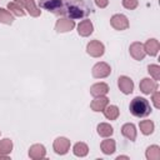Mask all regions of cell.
<instances>
[{
	"label": "cell",
	"instance_id": "obj_21",
	"mask_svg": "<svg viewBox=\"0 0 160 160\" xmlns=\"http://www.w3.org/2000/svg\"><path fill=\"white\" fill-rule=\"evenodd\" d=\"M96 131L101 138H110L114 134V128L108 122H100L96 126Z\"/></svg>",
	"mask_w": 160,
	"mask_h": 160
},
{
	"label": "cell",
	"instance_id": "obj_31",
	"mask_svg": "<svg viewBox=\"0 0 160 160\" xmlns=\"http://www.w3.org/2000/svg\"><path fill=\"white\" fill-rule=\"evenodd\" d=\"M94 2L100 9H104V8H106L109 5V0H94Z\"/></svg>",
	"mask_w": 160,
	"mask_h": 160
},
{
	"label": "cell",
	"instance_id": "obj_23",
	"mask_svg": "<svg viewBox=\"0 0 160 160\" xmlns=\"http://www.w3.org/2000/svg\"><path fill=\"white\" fill-rule=\"evenodd\" d=\"M102 112H104V116L108 120H116L119 118V115H120V110H119V108L116 105H108L102 110Z\"/></svg>",
	"mask_w": 160,
	"mask_h": 160
},
{
	"label": "cell",
	"instance_id": "obj_19",
	"mask_svg": "<svg viewBox=\"0 0 160 160\" xmlns=\"http://www.w3.org/2000/svg\"><path fill=\"white\" fill-rule=\"evenodd\" d=\"M121 134L130 141H135L136 140V135H138V131H136V126L132 124V122H126L121 126Z\"/></svg>",
	"mask_w": 160,
	"mask_h": 160
},
{
	"label": "cell",
	"instance_id": "obj_7",
	"mask_svg": "<svg viewBox=\"0 0 160 160\" xmlns=\"http://www.w3.org/2000/svg\"><path fill=\"white\" fill-rule=\"evenodd\" d=\"M52 149L58 155H65L70 150V140L64 136H59L52 142Z\"/></svg>",
	"mask_w": 160,
	"mask_h": 160
},
{
	"label": "cell",
	"instance_id": "obj_25",
	"mask_svg": "<svg viewBox=\"0 0 160 160\" xmlns=\"http://www.w3.org/2000/svg\"><path fill=\"white\" fill-rule=\"evenodd\" d=\"M8 10L12 14V15H15V16H25V14H26V11H25V9L20 5V4H18L16 1H10V2H8Z\"/></svg>",
	"mask_w": 160,
	"mask_h": 160
},
{
	"label": "cell",
	"instance_id": "obj_15",
	"mask_svg": "<svg viewBox=\"0 0 160 160\" xmlns=\"http://www.w3.org/2000/svg\"><path fill=\"white\" fill-rule=\"evenodd\" d=\"M108 105H109V98H108L106 95L96 96V98H94V100L90 102V108H91V110L95 111V112L102 111Z\"/></svg>",
	"mask_w": 160,
	"mask_h": 160
},
{
	"label": "cell",
	"instance_id": "obj_13",
	"mask_svg": "<svg viewBox=\"0 0 160 160\" xmlns=\"http://www.w3.org/2000/svg\"><path fill=\"white\" fill-rule=\"evenodd\" d=\"M46 156V149L42 144H34L29 148V158L32 160L44 159Z\"/></svg>",
	"mask_w": 160,
	"mask_h": 160
},
{
	"label": "cell",
	"instance_id": "obj_30",
	"mask_svg": "<svg viewBox=\"0 0 160 160\" xmlns=\"http://www.w3.org/2000/svg\"><path fill=\"white\" fill-rule=\"evenodd\" d=\"M151 101L156 109H160V92H159V90H155L151 94Z\"/></svg>",
	"mask_w": 160,
	"mask_h": 160
},
{
	"label": "cell",
	"instance_id": "obj_20",
	"mask_svg": "<svg viewBox=\"0 0 160 160\" xmlns=\"http://www.w3.org/2000/svg\"><path fill=\"white\" fill-rule=\"evenodd\" d=\"M100 149H101L102 154H105V155H111V154H114L115 150H116V142H115L114 139L106 138L105 140L101 141Z\"/></svg>",
	"mask_w": 160,
	"mask_h": 160
},
{
	"label": "cell",
	"instance_id": "obj_24",
	"mask_svg": "<svg viewBox=\"0 0 160 160\" xmlns=\"http://www.w3.org/2000/svg\"><path fill=\"white\" fill-rule=\"evenodd\" d=\"M139 128H140V131L142 135H151L155 130V124L154 121L151 120H141L139 122Z\"/></svg>",
	"mask_w": 160,
	"mask_h": 160
},
{
	"label": "cell",
	"instance_id": "obj_10",
	"mask_svg": "<svg viewBox=\"0 0 160 160\" xmlns=\"http://www.w3.org/2000/svg\"><path fill=\"white\" fill-rule=\"evenodd\" d=\"M118 86L124 95H129L134 91V81L126 75H121L118 79Z\"/></svg>",
	"mask_w": 160,
	"mask_h": 160
},
{
	"label": "cell",
	"instance_id": "obj_14",
	"mask_svg": "<svg viewBox=\"0 0 160 160\" xmlns=\"http://www.w3.org/2000/svg\"><path fill=\"white\" fill-rule=\"evenodd\" d=\"M92 31H94V25H92L91 20L84 19L82 21L79 22V25H78V34L80 36L88 38V36H90L92 34Z\"/></svg>",
	"mask_w": 160,
	"mask_h": 160
},
{
	"label": "cell",
	"instance_id": "obj_26",
	"mask_svg": "<svg viewBox=\"0 0 160 160\" xmlns=\"http://www.w3.org/2000/svg\"><path fill=\"white\" fill-rule=\"evenodd\" d=\"M145 158L148 160H159L160 159V146L159 145H150L146 148Z\"/></svg>",
	"mask_w": 160,
	"mask_h": 160
},
{
	"label": "cell",
	"instance_id": "obj_8",
	"mask_svg": "<svg viewBox=\"0 0 160 160\" xmlns=\"http://www.w3.org/2000/svg\"><path fill=\"white\" fill-rule=\"evenodd\" d=\"M74 28H75V20H71L65 16L59 18L55 22V30L58 32H68L71 31Z\"/></svg>",
	"mask_w": 160,
	"mask_h": 160
},
{
	"label": "cell",
	"instance_id": "obj_5",
	"mask_svg": "<svg viewBox=\"0 0 160 160\" xmlns=\"http://www.w3.org/2000/svg\"><path fill=\"white\" fill-rule=\"evenodd\" d=\"M110 25L115 30L122 31V30H126L130 24H129V19L126 18V15H124V14H114L110 18Z\"/></svg>",
	"mask_w": 160,
	"mask_h": 160
},
{
	"label": "cell",
	"instance_id": "obj_22",
	"mask_svg": "<svg viewBox=\"0 0 160 160\" xmlns=\"http://www.w3.org/2000/svg\"><path fill=\"white\" fill-rule=\"evenodd\" d=\"M72 152L75 156L78 158H85L88 154H89V146L82 142V141H79L76 142L74 146H72Z\"/></svg>",
	"mask_w": 160,
	"mask_h": 160
},
{
	"label": "cell",
	"instance_id": "obj_12",
	"mask_svg": "<svg viewBox=\"0 0 160 160\" xmlns=\"http://www.w3.org/2000/svg\"><path fill=\"white\" fill-rule=\"evenodd\" d=\"M139 88H140V91L145 95H150L152 94L155 90H158V81H155L154 79H150V78H144L140 84H139Z\"/></svg>",
	"mask_w": 160,
	"mask_h": 160
},
{
	"label": "cell",
	"instance_id": "obj_4",
	"mask_svg": "<svg viewBox=\"0 0 160 160\" xmlns=\"http://www.w3.org/2000/svg\"><path fill=\"white\" fill-rule=\"evenodd\" d=\"M111 74V68L108 62L105 61H100V62H96L92 69H91V75L92 78L95 79H105L108 78L109 75Z\"/></svg>",
	"mask_w": 160,
	"mask_h": 160
},
{
	"label": "cell",
	"instance_id": "obj_11",
	"mask_svg": "<svg viewBox=\"0 0 160 160\" xmlns=\"http://www.w3.org/2000/svg\"><path fill=\"white\" fill-rule=\"evenodd\" d=\"M129 52H130V55H131L135 60H138V61L144 60V58L146 56V52H145V50H144V44H141L140 41H134V42H131L130 46H129Z\"/></svg>",
	"mask_w": 160,
	"mask_h": 160
},
{
	"label": "cell",
	"instance_id": "obj_17",
	"mask_svg": "<svg viewBox=\"0 0 160 160\" xmlns=\"http://www.w3.org/2000/svg\"><path fill=\"white\" fill-rule=\"evenodd\" d=\"M109 92V85L106 82H95L90 86V94L96 98V96H102V95H106Z\"/></svg>",
	"mask_w": 160,
	"mask_h": 160
},
{
	"label": "cell",
	"instance_id": "obj_2",
	"mask_svg": "<svg viewBox=\"0 0 160 160\" xmlns=\"http://www.w3.org/2000/svg\"><path fill=\"white\" fill-rule=\"evenodd\" d=\"M129 110L135 118H146L151 114V105L148 99L142 96H135L129 105Z\"/></svg>",
	"mask_w": 160,
	"mask_h": 160
},
{
	"label": "cell",
	"instance_id": "obj_29",
	"mask_svg": "<svg viewBox=\"0 0 160 160\" xmlns=\"http://www.w3.org/2000/svg\"><path fill=\"white\" fill-rule=\"evenodd\" d=\"M121 2H122V6L128 10H134L139 5V0H121Z\"/></svg>",
	"mask_w": 160,
	"mask_h": 160
},
{
	"label": "cell",
	"instance_id": "obj_32",
	"mask_svg": "<svg viewBox=\"0 0 160 160\" xmlns=\"http://www.w3.org/2000/svg\"><path fill=\"white\" fill-rule=\"evenodd\" d=\"M120 159H130V158L126 156V155H119V156L116 158V160H120Z\"/></svg>",
	"mask_w": 160,
	"mask_h": 160
},
{
	"label": "cell",
	"instance_id": "obj_9",
	"mask_svg": "<svg viewBox=\"0 0 160 160\" xmlns=\"http://www.w3.org/2000/svg\"><path fill=\"white\" fill-rule=\"evenodd\" d=\"M14 1H16L18 4H20L26 10V12L30 14V16L39 18L41 15V10H40V8L36 6V4H35L34 0H14Z\"/></svg>",
	"mask_w": 160,
	"mask_h": 160
},
{
	"label": "cell",
	"instance_id": "obj_18",
	"mask_svg": "<svg viewBox=\"0 0 160 160\" xmlns=\"http://www.w3.org/2000/svg\"><path fill=\"white\" fill-rule=\"evenodd\" d=\"M14 144L12 140L9 138L1 139L0 140V158L1 159H9V154L12 151Z\"/></svg>",
	"mask_w": 160,
	"mask_h": 160
},
{
	"label": "cell",
	"instance_id": "obj_1",
	"mask_svg": "<svg viewBox=\"0 0 160 160\" xmlns=\"http://www.w3.org/2000/svg\"><path fill=\"white\" fill-rule=\"evenodd\" d=\"M91 11V4L86 0H66L60 11V16H65L71 20H79L86 19Z\"/></svg>",
	"mask_w": 160,
	"mask_h": 160
},
{
	"label": "cell",
	"instance_id": "obj_33",
	"mask_svg": "<svg viewBox=\"0 0 160 160\" xmlns=\"http://www.w3.org/2000/svg\"><path fill=\"white\" fill-rule=\"evenodd\" d=\"M0 135H1V131H0Z\"/></svg>",
	"mask_w": 160,
	"mask_h": 160
},
{
	"label": "cell",
	"instance_id": "obj_28",
	"mask_svg": "<svg viewBox=\"0 0 160 160\" xmlns=\"http://www.w3.org/2000/svg\"><path fill=\"white\" fill-rule=\"evenodd\" d=\"M148 72L150 74V76L155 81H159L160 80V66L158 64H150L148 66Z\"/></svg>",
	"mask_w": 160,
	"mask_h": 160
},
{
	"label": "cell",
	"instance_id": "obj_16",
	"mask_svg": "<svg viewBox=\"0 0 160 160\" xmlns=\"http://www.w3.org/2000/svg\"><path fill=\"white\" fill-rule=\"evenodd\" d=\"M144 50L146 52V55L150 56H156L159 50H160V42L158 39H148L146 42L144 44Z\"/></svg>",
	"mask_w": 160,
	"mask_h": 160
},
{
	"label": "cell",
	"instance_id": "obj_6",
	"mask_svg": "<svg viewBox=\"0 0 160 160\" xmlns=\"http://www.w3.org/2000/svg\"><path fill=\"white\" fill-rule=\"evenodd\" d=\"M86 52L91 56V58H100L104 55L105 52V46L101 41L99 40H91L90 42H88L86 45Z\"/></svg>",
	"mask_w": 160,
	"mask_h": 160
},
{
	"label": "cell",
	"instance_id": "obj_3",
	"mask_svg": "<svg viewBox=\"0 0 160 160\" xmlns=\"http://www.w3.org/2000/svg\"><path fill=\"white\" fill-rule=\"evenodd\" d=\"M66 0H40L39 5L41 9L48 10L49 12H52L55 15H60V11L64 6Z\"/></svg>",
	"mask_w": 160,
	"mask_h": 160
},
{
	"label": "cell",
	"instance_id": "obj_27",
	"mask_svg": "<svg viewBox=\"0 0 160 160\" xmlns=\"http://www.w3.org/2000/svg\"><path fill=\"white\" fill-rule=\"evenodd\" d=\"M0 22L5 25H11L14 22V15L9 10L0 8Z\"/></svg>",
	"mask_w": 160,
	"mask_h": 160
}]
</instances>
